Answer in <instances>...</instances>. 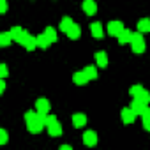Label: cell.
<instances>
[{"mask_svg": "<svg viewBox=\"0 0 150 150\" xmlns=\"http://www.w3.org/2000/svg\"><path fill=\"white\" fill-rule=\"evenodd\" d=\"M46 127H48V132H50L51 138H58V136H62V132H64L62 124L57 120L55 115H50V113H48V117H46Z\"/></svg>", "mask_w": 150, "mask_h": 150, "instance_id": "1", "label": "cell"}, {"mask_svg": "<svg viewBox=\"0 0 150 150\" xmlns=\"http://www.w3.org/2000/svg\"><path fill=\"white\" fill-rule=\"evenodd\" d=\"M131 50L134 51V53H145V50H146V44H145V39H143V34L141 32H136L134 35H132V41H131Z\"/></svg>", "mask_w": 150, "mask_h": 150, "instance_id": "2", "label": "cell"}, {"mask_svg": "<svg viewBox=\"0 0 150 150\" xmlns=\"http://www.w3.org/2000/svg\"><path fill=\"white\" fill-rule=\"evenodd\" d=\"M131 108H132V110L136 111V115H139L141 118L146 117V115H150V108H148V104H143V103H139V101H136V99H132Z\"/></svg>", "mask_w": 150, "mask_h": 150, "instance_id": "3", "label": "cell"}, {"mask_svg": "<svg viewBox=\"0 0 150 150\" xmlns=\"http://www.w3.org/2000/svg\"><path fill=\"white\" fill-rule=\"evenodd\" d=\"M120 117H122V122L127 125V124H132L134 120H136V111L131 108V106H125V108H122V113H120Z\"/></svg>", "mask_w": 150, "mask_h": 150, "instance_id": "4", "label": "cell"}, {"mask_svg": "<svg viewBox=\"0 0 150 150\" xmlns=\"http://www.w3.org/2000/svg\"><path fill=\"white\" fill-rule=\"evenodd\" d=\"M27 127H28V131H30L32 134H39V132L42 131V127H46V124H44V122L41 120V117L37 115V118H34L32 122H28Z\"/></svg>", "mask_w": 150, "mask_h": 150, "instance_id": "5", "label": "cell"}, {"mask_svg": "<svg viewBox=\"0 0 150 150\" xmlns=\"http://www.w3.org/2000/svg\"><path fill=\"white\" fill-rule=\"evenodd\" d=\"M125 27H124V23L122 21H118V20H115V21H110L108 23V34L110 35H113V37H118V34L124 30Z\"/></svg>", "mask_w": 150, "mask_h": 150, "instance_id": "6", "label": "cell"}, {"mask_svg": "<svg viewBox=\"0 0 150 150\" xmlns=\"http://www.w3.org/2000/svg\"><path fill=\"white\" fill-rule=\"evenodd\" d=\"M97 141H99V138H97L96 131H85V132H83V143H85L87 146H96Z\"/></svg>", "mask_w": 150, "mask_h": 150, "instance_id": "7", "label": "cell"}, {"mask_svg": "<svg viewBox=\"0 0 150 150\" xmlns=\"http://www.w3.org/2000/svg\"><path fill=\"white\" fill-rule=\"evenodd\" d=\"M11 34H13V39H14V42H18V44H23V41H25V35H27V30H23L21 27H13V28H11Z\"/></svg>", "mask_w": 150, "mask_h": 150, "instance_id": "8", "label": "cell"}, {"mask_svg": "<svg viewBox=\"0 0 150 150\" xmlns=\"http://www.w3.org/2000/svg\"><path fill=\"white\" fill-rule=\"evenodd\" d=\"M21 46H25V48H27V51H34V50L37 48V35H32V34H28V32H27L25 41H23V44H21Z\"/></svg>", "mask_w": 150, "mask_h": 150, "instance_id": "9", "label": "cell"}, {"mask_svg": "<svg viewBox=\"0 0 150 150\" xmlns=\"http://www.w3.org/2000/svg\"><path fill=\"white\" fill-rule=\"evenodd\" d=\"M81 9H83V13H85V14H88V16H94V14L97 13V4L94 2V0H83Z\"/></svg>", "mask_w": 150, "mask_h": 150, "instance_id": "10", "label": "cell"}, {"mask_svg": "<svg viewBox=\"0 0 150 150\" xmlns=\"http://www.w3.org/2000/svg\"><path fill=\"white\" fill-rule=\"evenodd\" d=\"M132 35H134V32H132V30H129V28H124V30L118 34V37H117V39H118V44H122V46H124V44H127V42L131 44V41H132Z\"/></svg>", "mask_w": 150, "mask_h": 150, "instance_id": "11", "label": "cell"}, {"mask_svg": "<svg viewBox=\"0 0 150 150\" xmlns=\"http://www.w3.org/2000/svg\"><path fill=\"white\" fill-rule=\"evenodd\" d=\"M72 81L76 83V85H80V87H83V85H87L90 80H88L87 74H85V71H78V72L72 74Z\"/></svg>", "mask_w": 150, "mask_h": 150, "instance_id": "12", "label": "cell"}, {"mask_svg": "<svg viewBox=\"0 0 150 150\" xmlns=\"http://www.w3.org/2000/svg\"><path fill=\"white\" fill-rule=\"evenodd\" d=\"M85 124H87V115L85 113H74L72 115V125L76 129L85 127Z\"/></svg>", "mask_w": 150, "mask_h": 150, "instance_id": "13", "label": "cell"}, {"mask_svg": "<svg viewBox=\"0 0 150 150\" xmlns=\"http://www.w3.org/2000/svg\"><path fill=\"white\" fill-rule=\"evenodd\" d=\"M90 32H92V37L94 39H103L104 37V30H103V25L99 21H96V23L90 25Z\"/></svg>", "mask_w": 150, "mask_h": 150, "instance_id": "14", "label": "cell"}, {"mask_svg": "<svg viewBox=\"0 0 150 150\" xmlns=\"http://www.w3.org/2000/svg\"><path fill=\"white\" fill-rule=\"evenodd\" d=\"M35 110H37L39 113H50V101L44 99V97L37 99V103H35Z\"/></svg>", "mask_w": 150, "mask_h": 150, "instance_id": "15", "label": "cell"}, {"mask_svg": "<svg viewBox=\"0 0 150 150\" xmlns=\"http://www.w3.org/2000/svg\"><path fill=\"white\" fill-rule=\"evenodd\" d=\"M67 37L71 39V41H76V39H80L81 37V28L76 25V23H74L69 30H67Z\"/></svg>", "mask_w": 150, "mask_h": 150, "instance_id": "16", "label": "cell"}, {"mask_svg": "<svg viewBox=\"0 0 150 150\" xmlns=\"http://www.w3.org/2000/svg\"><path fill=\"white\" fill-rule=\"evenodd\" d=\"M50 44H53V42L48 39V35H46L44 32L37 35V48H41V50H46V48H50Z\"/></svg>", "mask_w": 150, "mask_h": 150, "instance_id": "17", "label": "cell"}, {"mask_svg": "<svg viewBox=\"0 0 150 150\" xmlns=\"http://www.w3.org/2000/svg\"><path fill=\"white\" fill-rule=\"evenodd\" d=\"M96 64L99 65V67H108V55L104 53V51H97L96 53Z\"/></svg>", "mask_w": 150, "mask_h": 150, "instance_id": "18", "label": "cell"}, {"mask_svg": "<svg viewBox=\"0 0 150 150\" xmlns=\"http://www.w3.org/2000/svg\"><path fill=\"white\" fill-rule=\"evenodd\" d=\"M136 25H138V32H141V34L150 32V18H141Z\"/></svg>", "mask_w": 150, "mask_h": 150, "instance_id": "19", "label": "cell"}, {"mask_svg": "<svg viewBox=\"0 0 150 150\" xmlns=\"http://www.w3.org/2000/svg\"><path fill=\"white\" fill-rule=\"evenodd\" d=\"M72 25H74V21H72L69 16H64V18L60 20V25H58V28H60V32H65V34H67V30H69Z\"/></svg>", "mask_w": 150, "mask_h": 150, "instance_id": "20", "label": "cell"}, {"mask_svg": "<svg viewBox=\"0 0 150 150\" xmlns=\"http://www.w3.org/2000/svg\"><path fill=\"white\" fill-rule=\"evenodd\" d=\"M14 39H13V34L11 32H2V34H0V46H9L11 42H13Z\"/></svg>", "mask_w": 150, "mask_h": 150, "instance_id": "21", "label": "cell"}, {"mask_svg": "<svg viewBox=\"0 0 150 150\" xmlns=\"http://www.w3.org/2000/svg\"><path fill=\"white\" fill-rule=\"evenodd\" d=\"M132 99H136V101H139V103H143V104H148V103H150V92L143 88V90H141L136 97H132Z\"/></svg>", "mask_w": 150, "mask_h": 150, "instance_id": "22", "label": "cell"}, {"mask_svg": "<svg viewBox=\"0 0 150 150\" xmlns=\"http://www.w3.org/2000/svg\"><path fill=\"white\" fill-rule=\"evenodd\" d=\"M83 71H85V74L88 76V80H96L97 78V67L96 65H87Z\"/></svg>", "mask_w": 150, "mask_h": 150, "instance_id": "23", "label": "cell"}, {"mask_svg": "<svg viewBox=\"0 0 150 150\" xmlns=\"http://www.w3.org/2000/svg\"><path fill=\"white\" fill-rule=\"evenodd\" d=\"M44 34L48 35V39H50L51 42H57V41H58V35H57V30H55L53 27H46V30H44Z\"/></svg>", "mask_w": 150, "mask_h": 150, "instance_id": "24", "label": "cell"}, {"mask_svg": "<svg viewBox=\"0 0 150 150\" xmlns=\"http://www.w3.org/2000/svg\"><path fill=\"white\" fill-rule=\"evenodd\" d=\"M141 90H143V87H141V85H132V87L129 88V96H131V97H136Z\"/></svg>", "mask_w": 150, "mask_h": 150, "instance_id": "25", "label": "cell"}, {"mask_svg": "<svg viewBox=\"0 0 150 150\" xmlns=\"http://www.w3.org/2000/svg\"><path fill=\"white\" fill-rule=\"evenodd\" d=\"M37 115H39V113H37V110H35V111H27V113H25V122H27V124H28V122H32L34 118H37Z\"/></svg>", "mask_w": 150, "mask_h": 150, "instance_id": "26", "label": "cell"}, {"mask_svg": "<svg viewBox=\"0 0 150 150\" xmlns=\"http://www.w3.org/2000/svg\"><path fill=\"white\" fill-rule=\"evenodd\" d=\"M7 139H9V134H7V131H6V129H0V143H2V145H6V143H7Z\"/></svg>", "mask_w": 150, "mask_h": 150, "instance_id": "27", "label": "cell"}, {"mask_svg": "<svg viewBox=\"0 0 150 150\" xmlns=\"http://www.w3.org/2000/svg\"><path fill=\"white\" fill-rule=\"evenodd\" d=\"M7 74H9V71H7V65L6 64H0V78H7Z\"/></svg>", "mask_w": 150, "mask_h": 150, "instance_id": "28", "label": "cell"}, {"mask_svg": "<svg viewBox=\"0 0 150 150\" xmlns=\"http://www.w3.org/2000/svg\"><path fill=\"white\" fill-rule=\"evenodd\" d=\"M143 129L150 132V115H146V117H143Z\"/></svg>", "mask_w": 150, "mask_h": 150, "instance_id": "29", "label": "cell"}, {"mask_svg": "<svg viewBox=\"0 0 150 150\" xmlns=\"http://www.w3.org/2000/svg\"><path fill=\"white\" fill-rule=\"evenodd\" d=\"M0 13L2 14L7 13V0H0Z\"/></svg>", "mask_w": 150, "mask_h": 150, "instance_id": "30", "label": "cell"}, {"mask_svg": "<svg viewBox=\"0 0 150 150\" xmlns=\"http://www.w3.org/2000/svg\"><path fill=\"white\" fill-rule=\"evenodd\" d=\"M4 92H6V80L0 78V94H4Z\"/></svg>", "mask_w": 150, "mask_h": 150, "instance_id": "31", "label": "cell"}, {"mask_svg": "<svg viewBox=\"0 0 150 150\" xmlns=\"http://www.w3.org/2000/svg\"><path fill=\"white\" fill-rule=\"evenodd\" d=\"M60 150H72V148H71V145H62Z\"/></svg>", "mask_w": 150, "mask_h": 150, "instance_id": "32", "label": "cell"}]
</instances>
